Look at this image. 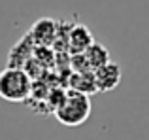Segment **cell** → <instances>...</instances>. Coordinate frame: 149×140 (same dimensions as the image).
<instances>
[{
	"mask_svg": "<svg viewBox=\"0 0 149 140\" xmlns=\"http://www.w3.org/2000/svg\"><path fill=\"white\" fill-rule=\"evenodd\" d=\"M64 87L79 91V93H85V95H95V93H98L95 70H89V72H74L72 70V72L68 74V80H66Z\"/></svg>",
	"mask_w": 149,
	"mask_h": 140,
	"instance_id": "obj_6",
	"label": "cell"
},
{
	"mask_svg": "<svg viewBox=\"0 0 149 140\" xmlns=\"http://www.w3.org/2000/svg\"><path fill=\"white\" fill-rule=\"evenodd\" d=\"M121 66L117 63H106L104 66L96 68L95 70V78H96V85H98V93H104V91H113V89L119 85L121 81Z\"/></svg>",
	"mask_w": 149,
	"mask_h": 140,
	"instance_id": "obj_5",
	"label": "cell"
},
{
	"mask_svg": "<svg viewBox=\"0 0 149 140\" xmlns=\"http://www.w3.org/2000/svg\"><path fill=\"white\" fill-rule=\"evenodd\" d=\"M93 44H95V38H93L91 30L85 25L74 23L72 30H70V36H68V51L70 53H85Z\"/></svg>",
	"mask_w": 149,
	"mask_h": 140,
	"instance_id": "obj_7",
	"label": "cell"
},
{
	"mask_svg": "<svg viewBox=\"0 0 149 140\" xmlns=\"http://www.w3.org/2000/svg\"><path fill=\"white\" fill-rule=\"evenodd\" d=\"M34 48H36V44H34L32 36L26 32L25 36L10 49V53H8V66L25 68V64L34 57Z\"/></svg>",
	"mask_w": 149,
	"mask_h": 140,
	"instance_id": "obj_3",
	"label": "cell"
},
{
	"mask_svg": "<svg viewBox=\"0 0 149 140\" xmlns=\"http://www.w3.org/2000/svg\"><path fill=\"white\" fill-rule=\"evenodd\" d=\"M91 110H93V106H91L89 95L68 89V95H66L64 102L55 110L53 116L57 118L58 123H62L66 127H79L89 119Z\"/></svg>",
	"mask_w": 149,
	"mask_h": 140,
	"instance_id": "obj_2",
	"label": "cell"
},
{
	"mask_svg": "<svg viewBox=\"0 0 149 140\" xmlns=\"http://www.w3.org/2000/svg\"><path fill=\"white\" fill-rule=\"evenodd\" d=\"M57 30H58V21H55L51 17H42L30 27L29 34L32 36L36 46H51L53 48V42L57 38Z\"/></svg>",
	"mask_w": 149,
	"mask_h": 140,
	"instance_id": "obj_4",
	"label": "cell"
},
{
	"mask_svg": "<svg viewBox=\"0 0 149 140\" xmlns=\"http://www.w3.org/2000/svg\"><path fill=\"white\" fill-rule=\"evenodd\" d=\"M85 57H87V61H89V64H91L93 70H96V68L104 66L106 63H109V51H108V48L102 46V44H96V42L87 49V51H85Z\"/></svg>",
	"mask_w": 149,
	"mask_h": 140,
	"instance_id": "obj_8",
	"label": "cell"
},
{
	"mask_svg": "<svg viewBox=\"0 0 149 140\" xmlns=\"http://www.w3.org/2000/svg\"><path fill=\"white\" fill-rule=\"evenodd\" d=\"M32 91V78L25 68L6 66L0 72V99L6 102H26Z\"/></svg>",
	"mask_w": 149,
	"mask_h": 140,
	"instance_id": "obj_1",
	"label": "cell"
}]
</instances>
